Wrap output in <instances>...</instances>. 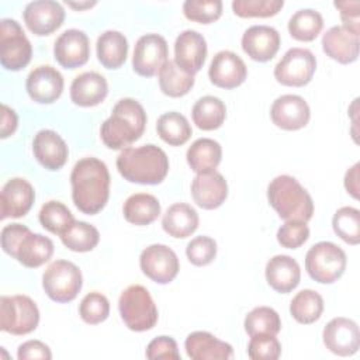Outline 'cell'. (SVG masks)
Instances as JSON below:
<instances>
[{"label":"cell","instance_id":"1","mask_svg":"<svg viewBox=\"0 0 360 360\" xmlns=\"http://www.w3.org/2000/svg\"><path fill=\"white\" fill-rule=\"evenodd\" d=\"M72 200L86 215L98 214L110 197V173L107 165L97 158H83L70 173Z\"/></svg>","mask_w":360,"mask_h":360},{"label":"cell","instance_id":"2","mask_svg":"<svg viewBox=\"0 0 360 360\" xmlns=\"http://www.w3.org/2000/svg\"><path fill=\"white\" fill-rule=\"evenodd\" d=\"M145 127L146 112L141 103L134 98H121L101 124L100 136L108 149L122 150L142 136Z\"/></svg>","mask_w":360,"mask_h":360},{"label":"cell","instance_id":"3","mask_svg":"<svg viewBox=\"0 0 360 360\" xmlns=\"http://www.w3.org/2000/svg\"><path fill=\"white\" fill-rule=\"evenodd\" d=\"M117 169L131 183L155 186L167 176L169 158L163 149L153 143L125 148L117 158Z\"/></svg>","mask_w":360,"mask_h":360},{"label":"cell","instance_id":"4","mask_svg":"<svg viewBox=\"0 0 360 360\" xmlns=\"http://www.w3.org/2000/svg\"><path fill=\"white\" fill-rule=\"evenodd\" d=\"M1 248L28 269L45 264L53 255V242L41 233H34L22 224H10L1 229Z\"/></svg>","mask_w":360,"mask_h":360},{"label":"cell","instance_id":"5","mask_svg":"<svg viewBox=\"0 0 360 360\" xmlns=\"http://www.w3.org/2000/svg\"><path fill=\"white\" fill-rule=\"evenodd\" d=\"M267 200L284 221H309L314 201L301 183L288 174L274 177L267 187Z\"/></svg>","mask_w":360,"mask_h":360},{"label":"cell","instance_id":"6","mask_svg":"<svg viewBox=\"0 0 360 360\" xmlns=\"http://www.w3.org/2000/svg\"><path fill=\"white\" fill-rule=\"evenodd\" d=\"M118 309L125 326L134 332L149 330L158 322V308L141 284H132L121 292Z\"/></svg>","mask_w":360,"mask_h":360},{"label":"cell","instance_id":"7","mask_svg":"<svg viewBox=\"0 0 360 360\" xmlns=\"http://www.w3.org/2000/svg\"><path fill=\"white\" fill-rule=\"evenodd\" d=\"M347 259L342 248L333 242H318L305 255V270L321 284H332L342 277Z\"/></svg>","mask_w":360,"mask_h":360},{"label":"cell","instance_id":"8","mask_svg":"<svg viewBox=\"0 0 360 360\" xmlns=\"http://www.w3.org/2000/svg\"><path fill=\"white\" fill-rule=\"evenodd\" d=\"M39 323L37 304L27 295H1L0 329L11 335H28Z\"/></svg>","mask_w":360,"mask_h":360},{"label":"cell","instance_id":"9","mask_svg":"<svg viewBox=\"0 0 360 360\" xmlns=\"http://www.w3.org/2000/svg\"><path fill=\"white\" fill-rule=\"evenodd\" d=\"M83 276L80 269L68 260L52 262L42 274V287L46 295L56 302H70L80 292Z\"/></svg>","mask_w":360,"mask_h":360},{"label":"cell","instance_id":"10","mask_svg":"<svg viewBox=\"0 0 360 360\" xmlns=\"http://www.w3.org/2000/svg\"><path fill=\"white\" fill-rule=\"evenodd\" d=\"M32 56V46L21 25L11 18L0 21V63L6 70L24 69Z\"/></svg>","mask_w":360,"mask_h":360},{"label":"cell","instance_id":"11","mask_svg":"<svg viewBox=\"0 0 360 360\" xmlns=\"http://www.w3.org/2000/svg\"><path fill=\"white\" fill-rule=\"evenodd\" d=\"M316 70V59L309 49L291 48L274 68L276 80L288 87L308 84Z\"/></svg>","mask_w":360,"mask_h":360},{"label":"cell","instance_id":"12","mask_svg":"<svg viewBox=\"0 0 360 360\" xmlns=\"http://www.w3.org/2000/svg\"><path fill=\"white\" fill-rule=\"evenodd\" d=\"M142 273L158 284L173 281L180 270L179 257L173 249L162 243H153L145 248L139 256Z\"/></svg>","mask_w":360,"mask_h":360},{"label":"cell","instance_id":"13","mask_svg":"<svg viewBox=\"0 0 360 360\" xmlns=\"http://www.w3.org/2000/svg\"><path fill=\"white\" fill-rule=\"evenodd\" d=\"M166 39L159 34L142 35L134 48L132 69L143 77H152L169 60Z\"/></svg>","mask_w":360,"mask_h":360},{"label":"cell","instance_id":"14","mask_svg":"<svg viewBox=\"0 0 360 360\" xmlns=\"http://www.w3.org/2000/svg\"><path fill=\"white\" fill-rule=\"evenodd\" d=\"M323 345L338 356H353L360 347V330L354 321L343 316L330 319L322 332Z\"/></svg>","mask_w":360,"mask_h":360},{"label":"cell","instance_id":"15","mask_svg":"<svg viewBox=\"0 0 360 360\" xmlns=\"http://www.w3.org/2000/svg\"><path fill=\"white\" fill-rule=\"evenodd\" d=\"M22 18L32 34L45 37L55 32L63 24L65 10L58 1L35 0L25 6Z\"/></svg>","mask_w":360,"mask_h":360},{"label":"cell","instance_id":"16","mask_svg":"<svg viewBox=\"0 0 360 360\" xmlns=\"http://www.w3.org/2000/svg\"><path fill=\"white\" fill-rule=\"evenodd\" d=\"M270 118L273 124L281 129L297 131L308 124L311 110L308 103L301 96L284 94L273 101Z\"/></svg>","mask_w":360,"mask_h":360},{"label":"cell","instance_id":"17","mask_svg":"<svg viewBox=\"0 0 360 360\" xmlns=\"http://www.w3.org/2000/svg\"><path fill=\"white\" fill-rule=\"evenodd\" d=\"M248 76V68L242 58L232 51H219L214 55L208 77L211 83L221 89H236L239 87Z\"/></svg>","mask_w":360,"mask_h":360},{"label":"cell","instance_id":"18","mask_svg":"<svg viewBox=\"0 0 360 360\" xmlns=\"http://www.w3.org/2000/svg\"><path fill=\"white\" fill-rule=\"evenodd\" d=\"M53 56L65 69H76L83 66L90 56L89 37L82 30H66L55 41Z\"/></svg>","mask_w":360,"mask_h":360},{"label":"cell","instance_id":"19","mask_svg":"<svg viewBox=\"0 0 360 360\" xmlns=\"http://www.w3.org/2000/svg\"><path fill=\"white\" fill-rule=\"evenodd\" d=\"M63 76L51 65H41L30 72L25 89L31 100L39 104L55 103L63 91Z\"/></svg>","mask_w":360,"mask_h":360},{"label":"cell","instance_id":"20","mask_svg":"<svg viewBox=\"0 0 360 360\" xmlns=\"http://www.w3.org/2000/svg\"><path fill=\"white\" fill-rule=\"evenodd\" d=\"M35 191L30 181L22 177L10 179L1 188L0 218H21L32 207Z\"/></svg>","mask_w":360,"mask_h":360},{"label":"cell","instance_id":"21","mask_svg":"<svg viewBox=\"0 0 360 360\" xmlns=\"http://www.w3.org/2000/svg\"><path fill=\"white\" fill-rule=\"evenodd\" d=\"M207 58V42L205 38L194 31H183L174 42V62L176 65L190 73L195 75L202 68Z\"/></svg>","mask_w":360,"mask_h":360},{"label":"cell","instance_id":"22","mask_svg":"<svg viewBox=\"0 0 360 360\" xmlns=\"http://www.w3.org/2000/svg\"><path fill=\"white\" fill-rule=\"evenodd\" d=\"M280 34L269 25H252L242 35L243 52L256 62H267L280 48Z\"/></svg>","mask_w":360,"mask_h":360},{"label":"cell","instance_id":"23","mask_svg":"<svg viewBox=\"0 0 360 360\" xmlns=\"http://www.w3.org/2000/svg\"><path fill=\"white\" fill-rule=\"evenodd\" d=\"M32 152L39 165L51 172L62 169L69 156L66 142L58 132L52 129H41L35 134L32 141Z\"/></svg>","mask_w":360,"mask_h":360},{"label":"cell","instance_id":"24","mask_svg":"<svg viewBox=\"0 0 360 360\" xmlns=\"http://www.w3.org/2000/svg\"><path fill=\"white\" fill-rule=\"evenodd\" d=\"M191 195L198 207L215 210L221 207L228 197V183L225 177L215 170L197 173L191 183Z\"/></svg>","mask_w":360,"mask_h":360},{"label":"cell","instance_id":"25","mask_svg":"<svg viewBox=\"0 0 360 360\" xmlns=\"http://www.w3.org/2000/svg\"><path fill=\"white\" fill-rule=\"evenodd\" d=\"M359 35L343 25L330 27L322 37V49L330 59L347 65L359 58Z\"/></svg>","mask_w":360,"mask_h":360},{"label":"cell","instance_id":"26","mask_svg":"<svg viewBox=\"0 0 360 360\" xmlns=\"http://www.w3.org/2000/svg\"><path fill=\"white\" fill-rule=\"evenodd\" d=\"M186 353L193 360H228L233 357L229 343L219 340L210 332L195 330L186 338Z\"/></svg>","mask_w":360,"mask_h":360},{"label":"cell","instance_id":"27","mask_svg":"<svg viewBox=\"0 0 360 360\" xmlns=\"http://www.w3.org/2000/svg\"><path fill=\"white\" fill-rule=\"evenodd\" d=\"M267 284L277 292L292 291L301 280V269L295 259L287 255H276L266 264Z\"/></svg>","mask_w":360,"mask_h":360},{"label":"cell","instance_id":"28","mask_svg":"<svg viewBox=\"0 0 360 360\" xmlns=\"http://www.w3.org/2000/svg\"><path fill=\"white\" fill-rule=\"evenodd\" d=\"M107 93V80L97 72L80 73L70 84V100L79 107H94L104 101Z\"/></svg>","mask_w":360,"mask_h":360},{"label":"cell","instance_id":"29","mask_svg":"<svg viewBox=\"0 0 360 360\" xmlns=\"http://www.w3.org/2000/svg\"><path fill=\"white\" fill-rule=\"evenodd\" d=\"M198 222V214L191 205L186 202H176L163 214L162 228L167 235L184 239L195 232Z\"/></svg>","mask_w":360,"mask_h":360},{"label":"cell","instance_id":"30","mask_svg":"<svg viewBox=\"0 0 360 360\" xmlns=\"http://www.w3.org/2000/svg\"><path fill=\"white\" fill-rule=\"evenodd\" d=\"M96 52L98 62L105 69H118L127 60L128 41L120 31L108 30L97 38Z\"/></svg>","mask_w":360,"mask_h":360},{"label":"cell","instance_id":"31","mask_svg":"<svg viewBox=\"0 0 360 360\" xmlns=\"http://www.w3.org/2000/svg\"><path fill=\"white\" fill-rule=\"evenodd\" d=\"M187 163L195 173L212 172L222 159L221 145L211 138H200L191 143L186 153Z\"/></svg>","mask_w":360,"mask_h":360},{"label":"cell","instance_id":"32","mask_svg":"<svg viewBox=\"0 0 360 360\" xmlns=\"http://www.w3.org/2000/svg\"><path fill=\"white\" fill-rule=\"evenodd\" d=\"M122 214L129 224L139 226L149 225L160 215V204L152 194L136 193L125 200Z\"/></svg>","mask_w":360,"mask_h":360},{"label":"cell","instance_id":"33","mask_svg":"<svg viewBox=\"0 0 360 360\" xmlns=\"http://www.w3.org/2000/svg\"><path fill=\"white\" fill-rule=\"evenodd\" d=\"M193 122L202 131L218 129L226 118V107L224 101L214 96L198 98L191 111Z\"/></svg>","mask_w":360,"mask_h":360},{"label":"cell","instance_id":"34","mask_svg":"<svg viewBox=\"0 0 360 360\" xmlns=\"http://www.w3.org/2000/svg\"><path fill=\"white\" fill-rule=\"evenodd\" d=\"M156 131L160 139L169 143L170 146L184 145L193 134L191 125L188 124L187 118L183 114L176 111H169L162 114L158 118Z\"/></svg>","mask_w":360,"mask_h":360},{"label":"cell","instance_id":"35","mask_svg":"<svg viewBox=\"0 0 360 360\" xmlns=\"http://www.w3.org/2000/svg\"><path fill=\"white\" fill-rule=\"evenodd\" d=\"M322 312L323 298L315 290H301L290 302V314L298 323H314L321 318Z\"/></svg>","mask_w":360,"mask_h":360},{"label":"cell","instance_id":"36","mask_svg":"<svg viewBox=\"0 0 360 360\" xmlns=\"http://www.w3.org/2000/svg\"><path fill=\"white\" fill-rule=\"evenodd\" d=\"M194 86V75L181 70L174 60H167L159 70V87L163 94L177 98L186 96Z\"/></svg>","mask_w":360,"mask_h":360},{"label":"cell","instance_id":"37","mask_svg":"<svg viewBox=\"0 0 360 360\" xmlns=\"http://www.w3.org/2000/svg\"><path fill=\"white\" fill-rule=\"evenodd\" d=\"M323 28V18L319 11L312 8H302L295 11L288 21L290 35L302 42L314 41Z\"/></svg>","mask_w":360,"mask_h":360},{"label":"cell","instance_id":"38","mask_svg":"<svg viewBox=\"0 0 360 360\" xmlns=\"http://www.w3.org/2000/svg\"><path fill=\"white\" fill-rule=\"evenodd\" d=\"M62 243L73 252H90L93 250L100 240V233L96 226L84 221H75L68 231L60 235Z\"/></svg>","mask_w":360,"mask_h":360},{"label":"cell","instance_id":"39","mask_svg":"<svg viewBox=\"0 0 360 360\" xmlns=\"http://www.w3.org/2000/svg\"><path fill=\"white\" fill-rule=\"evenodd\" d=\"M243 326L250 338L255 335L276 336L281 330V319L273 308L256 307L245 316Z\"/></svg>","mask_w":360,"mask_h":360},{"label":"cell","instance_id":"40","mask_svg":"<svg viewBox=\"0 0 360 360\" xmlns=\"http://www.w3.org/2000/svg\"><path fill=\"white\" fill-rule=\"evenodd\" d=\"M41 225L55 235H62L68 228L76 221L70 210L60 201H48L45 202L38 214Z\"/></svg>","mask_w":360,"mask_h":360},{"label":"cell","instance_id":"41","mask_svg":"<svg viewBox=\"0 0 360 360\" xmlns=\"http://www.w3.org/2000/svg\"><path fill=\"white\" fill-rule=\"evenodd\" d=\"M332 226L335 233L349 245L360 242V211L354 207L339 208L333 218Z\"/></svg>","mask_w":360,"mask_h":360},{"label":"cell","instance_id":"42","mask_svg":"<svg viewBox=\"0 0 360 360\" xmlns=\"http://www.w3.org/2000/svg\"><path fill=\"white\" fill-rule=\"evenodd\" d=\"M284 6L283 0H235L232 10L242 18H267L276 15Z\"/></svg>","mask_w":360,"mask_h":360},{"label":"cell","instance_id":"43","mask_svg":"<svg viewBox=\"0 0 360 360\" xmlns=\"http://www.w3.org/2000/svg\"><path fill=\"white\" fill-rule=\"evenodd\" d=\"M80 318L89 325H98L110 315V302L101 292L93 291L83 297L79 305Z\"/></svg>","mask_w":360,"mask_h":360},{"label":"cell","instance_id":"44","mask_svg":"<svg viewBox=\"0 0 360 360\" xmlns=\"http://www.w3.org/2000/svg\"><path fill=\"white\" fill-rule=\"evenodd\" d=\"M184 17L200 24H211L222 15L219 0H187L183 3Z\"/></svg>","mask_w":360,"mask_h":360},{"label":"cell","instance_id":"45","mask_svg":"<svg viewBox=\"0 0 360 360\" xmlns=\"http://www.w3.org/2000/svg\"><path fill=\"white\" fill-rule=\"evenodd\" d=\"M187 259L194 266H207L214 262L217 256V242L210 236H195L187 243Z\"/></svg>","mask_w":360,"mask_h":360},{"label":"cell","instance_id":"46","mask_svg":"<svg viewBox=\"0 0 360 360\" xmlns=\"http://www.w3.org/2000/svg\"><path fill=\"white\" fill-rule=\"evenodd\" d=\"M281 345L274 335H255L248 345V356L252 360H277Z\"/></svg>","mask_w":360,"mask_h":360},{"label":"cell","instance_id":"47","mask_svg":"<svg viewBox=\"0 0 360 360\" xmlns=\"http://www.w3.org/2000/svg\"><path fill=\"white\" fill-rule=\"evenodd\" d=\"M309 238V228L304 221H285L277 231V242L287 249L302 246Z\"/></svg>","mask_w":360,"mask_h":360},{"label":"cell","instance_id":"48","mask_svg":"<svg viewBox=\"0 0 360 360\" xmlns=\"http://www.w3.org/2000/svg\"><path fill=\"white\" fill-rule=\"evenodd\" d=\"M146 357L150 360H180L177 343L170 336H158L149 342L146 347Z\"/></svg>","mask_w":360,"mask_h":360},{"label":"cell","instance_id":"49","mask_svg":"<svg viewBox=\"0 0 360 360\" xmlns=\"http://www.w3.org/2000/svg\"><path fill=\"white\" fill-rule=\"evenodd\" d=\"M333 6L339 10L343 27L353 34H360V1L359 0H345L335 1Z\"/></svg>","mask_w":360,"mask_h":360},{"label":"cell","instance_id":"50","mask_svg":"<svg viewBox=\"0 0 360 360\" xmlns=\"http://www.w3.org/2000/svg\"><path fill=\"white\" fill-rule=\"evenodd\" d=\"M18 360H51L52 353L51 349L41 340H27L18 346L17 350Z\"/></svg>","mask_w":360,"mask_h":360},{"label":"cell","instance_id":"51","mask_svg":"<svg viewBox=\"0 0 360 360\" xmlns=\"http://www.w3.org/2000/svg\"><path fill=\"white\" fill-rule=\"evenodd\" d=\"M18 125V117L13 108L3 104L1 105V125H0V136L3 139L13 135Z\"/></svg>","mask_w":360,"mask_h":360},{"label":"cell","instance_id":"52","mask_svg":"<svg viewBox=\"0 0 360 360\" xmlns=\"http://www.w3.org/2000/svg\"><path fill=\"white\" fill-rule=\"evenodd\" d=\"M359 169H360V163L353 165L345 174V188L346 191L353 197V198H359Z\"/></svg>","mask_w":360,"mask_h":360},{"label":"cell","instance_id":"53","mask_svg":"<svg viewBox=\"0 0 360 360\" xmlns=\"http://www.w3.org/2000/svg\"><path fill=\"white\" fill-rule=\"evenodd\" d=\"M66 4L75 10H86V8H90L93 6L97 4V1H79V3H75V1H66Z\"/></svg>","mask_w":360,"mask_h":360}]
</instances>
